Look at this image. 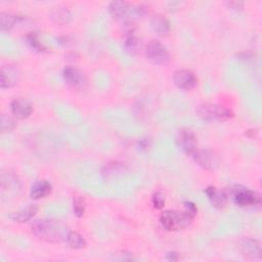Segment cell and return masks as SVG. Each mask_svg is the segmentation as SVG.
Segmentation results:
<instances>
[{
  "label": "cell",
  "mask_w": 262,
  "mask_h": 262,
  "mask_svg": "<svg viewBox=\"0 0 262 262\" xmlns=\"http://www.w3.org/2000/svg\"><path fill=\"white\" fill-rule=\"evenodd\" d=\"M31 229L35 237L53 244L65 241L69 233L62 222L52 219L35 220L32 223Z\"/></svg>",
  "instance_id": "cell-1"
},
{
  "label": "cell",
  "mask_w": 262,
  "mask_h": 262,
  "mask_svg": "<svg viewBox=\"0 0 262 262\" xmlns=\"http://www.w3.org/2000/svg\"><path fill=\"white\" fill-rule=\"evenodd\" d=\"M228 200H232L237 206L242 208H253L261 204L260 195L254 191L241 185H232L224 191Z\"/></svg>",
  "instance_id": "cell-2"
},
{
  "label": "cell",
  "mask_w": 262,
  "mask_h": 262,
  "mask_svg": "<svg viewBox=\"0 0 262 262\" xmlns=\"http://www.w3.org/2000/svg\"><path fill=\"white\" fill-rule=\"evenodd\" d=\"M194 217L184 210V212H179L175 210L165 211L161 217L160 222L162 227L169 232H175L189 227Z\"/></svg>",
  "instance_id": "cell-3"
},
{
  "label": "cell",
  "mask_w": 262,
  "mask_h": 262,
  "mask_svg": "<svg viewBox=\"0 0 262 262\" xmlns=\"http://www.w3.org/2000/svg\"><path fill=\"white\" fill-rule=\"evenodd\" d=\"M198 114L201 118L207 121H224L233 117V112L226 107L213 105V104H205L199 107Z\"/></svg>",
  "instance_id": "cell-4"
},
{
  "label": "cell",
  "mask_w": 262,
  "mask_h": 262,
  "mask_svg": "<svg viewBox=\"0 0 262 262\" xmlns=\"http://www.w3.org/2000/svg\"><path fill=\"white\" fill-rule=\"evenodd\" d=\"M145 55L147 60L157 65H166L170 60L167 47L158 40H152L146 45Z\"/></svg>",
  "instance_id": "cell-5"
},
{
  "label": "cell",
  "mask_w": 262,
  "mask_h": 262,
  "mask_svg": "<svg viewBox=\"0 0 262 262\" xmlns=\"http://www.w3.org/2000/svg\"><path fill=\"white\" fill-rule=\"evenodd\" d=\"M176 143L185 155L192 156L197 149V136L191 129H180L176 136Z\"/></svg>",
  "instance_id": "cell-6"
},
{
  "label": "cell",
  "mask_w": 262,
  "mask_h": 262,
  "mask_svg": "<svg viewBox=\"0 0 262 262\" xmlns=\"http://www.w3.org/2000/svg\"><path fill=\"white\" fill-rule=\"evenodd\" d=\"M173 81L175 85L182 90H192L197 86L198 79L193 71L181 69L174 73Z\"/></svg>",
  "instance_id": "cell-7"
},
{
  "label": "cell",
  "mask_w": 262,
  "mask_h": 262,
  "mask_svg": "<svg viewBox=\"0 0 262 262\" xmlns=\"http://www.w3.org/2000/svg\"><path fill=\"white\" fill-rule=\"evenodd\" d=\"M195 162L206 170H213L217 166V158L213 152L208 149H196L192 155Z\"/></svg>",
  "instance_id": "cell-8"
},
{
  "label": "cell",
  "mask_w": 262,
  "mask_h": 262,
  "mask_svg": "<svg viewBox=\"0 0 262 262\" xmlns=\"http://www.w3.org/2000/svg\"><path fill=\"white\" fill-rule=\"evenodd\" d=\"M63 78L69 86L76 89L83 88L86 82L84 75L78 69L73 67H67L64 69Z\"/></svg>",
  "instance_id": "cell-9"
},
{
  "label": "cell",
  "mask_w": 262,
  "mask_h": 262,
  "mask_svg": "<svg viewBox=\"0 0 262 262\" xmlns=\"http://www.w3.org/2000/svg\"><path fill=\"white\" fill-rule=\"evenodd\" d=\"M11 113L17 119H27L31 116L33 112L32 104L25 99H15L10 104Z\"/></svg>",
  "instance_id": "cell-10"
},
{
  "label": "cell",
  "mask_w": 262,
  "mask_h": 262,
  "mask_svg": "<svg viewBox=\"0 0 262 262\" xmlns=\"http://www.w3.org/2000/svg\"><path fill=\"white\" fill-rule=\"evenodd\" d=\"M242 253L250 259H260L261 258V246L259 242L253 239H244L240 245Z\"/></svg>",
  "instance_id": "cell-11"
},
{
  "label": "cell",
  "mask_w": 262,
  "mask_h": 262,
  "mask_svg": "<svg viewBox=\"0 0 262 262\" xmlns=\"http://www.w3.org/2000/svg\"><path fill=\"white\" fill-rule=\"evenodd\" d=\"M0 76H1L0 86H1L2 89L10 88L14 86L18 81V72L14 67L10 65L3 66L1 68V74H0Z\"/></svg>",
  "instance_id": "cell-12"
},
{
  "label": "cell",
  "mask_w": 262,
  "mask_h": 262,
  "mask_svg": "<svg viewBox=\"0 0 262 262\" xmlns=\"http://www.w3.org/2000/svg\"><path fill=\"white\" fill-rule=\"evenodd\" d=\"M52 186L51 183L47 180H39L36 181L31 188L30 197L33 200H40L46 198L51 194Z\"/></svg>",
  "instance_id": "cell-13"
},
{
  "label": "cell",
  "mask_w": 262,
  "mask_h": 262,
  "mask_svg": "<svg viewBox=\"0 0 262 262\" xmlns=\"http://www.w3.org/2000/svg\"><path fill=\"white\" fill-rule=\"evenodd\" d=\"M205 194L207 195L210 203L215 208L221 209L228 203L227 195L224 194V192L218 191L215 186H208V188L205 190Z\"/></svg>",
  "instance_id": "cell-14"
},
{
  "label": "cell",
  "mask_w": 262,
  "mask_h": 262,
  "mask_svg": "<svg viewBox=\"0 0 262 262\" xmlns=\"http://www.w3.org/2000/svg\"><path fill=\"white\" fill-rule=\"evenodd\" d=\"M130 10V5L126 1H113L109 5V12L116 20H122Z\"/></svg>",
  "instance_id": "cell-15"
},
{
  "label": "cell",
  "mask_w": 262,
  "mask_h": 262,
  "mask_svg": "<svg viewBox=\"0 0 262 262\" xmlns=\"http://www.w3.org/2000/svg\"><path fill=\"white\" fill-rule=\"evenodd\" d=\"M36 213H37V207H36V206L35 205H30V206H27L26 208H23L21 210L11 213L9 215V218L12 219L15 222L23 223V222H27V221L31 220L35 216Z\"/></svg>",
  "instance_id": "cell-16"
},
{
  "label": "cell",
  "mask_w": 262,
  "mask_h": 262,
  "mask_svg": "<svg viewBox=\"0 0 262 262\" xmlns=\"http://www.w3.org/2000/svg\"><path fill=\"white\" fill-rule=\"evenodd\" d=\"M152 29L159 35H165L170 31V23L161 14L154 15L151 20Z\"/></svg>",
  "instance_id": "cell-17"
},
{
  "label": "cell",
  "mask_w": 262,
  "mask_h": 262,
  "mask_svg": "<svg viewBox=\"0 0 262 262\" xmlns=\"http://www.w3.org/2000/svg\"><path fill=\"white\" fill-rule=\"evenodd\" d=\"M139 46H140L139 39L136 36L134 30L133 29L129 30L125 36V40H124V47L126 51H128L129 53H136Z\"/></svg>",
  "instance_id": "cell-18"
},
{
  "label": "cell",
  "mask_w": 262,
  "mask_h": 262,
  "mask_svg": "<svg viewBox=\"0 0 262 262\" xmlns=\"http://www.w3.org/2000/svg\"><path fill=\"white\" fill-rule=\"evenodd\" d=\"M51 21L57 25H67L71 20V12L66 7H57L51 14Z\"/></svg>",
  "instance_id": "cell-19"
},
{
  "label": "cell",
  "mask_w": 262,
  "mask_h": 262,
  "mask_svg": "<svg viewBox=\"0 0 262 262\" xmlns=\"http://www.w3.org/2000/svg\"><path fill=\"white\" fill-rule=\"evenodd\" d=\"M20 20V16L7 12H1L0 13V28L3 32L10 31Z\"/></svg>",
  "instance_id": "cell-20"
},
{
  "label": "cell",
  "mask_w": 262,
  "mask_h": 262,
  "mask_svg": "<svg viewBox=\"0 0 262 262\" xmlns=\"http://www.w3.org/2000/svg\"><path fill=\"white\" fill-rule=\"evenodd\" d=\"M124 171H125V167L122 163L112 162L105 165L102 170V174L105 178H110V177H114L118 174H122V172Z\"/></svg>",
  "instance_id": "cell-21"
},
{
  "label": "cell",
  "mask_w": 262,
  "mask_h": 262,
  "mask_svg": "<svg viewBox=\"0 0 262 262\" xmlns=\"http://www.w3.org/2000/svg\"><path fill=\"white\" fill-rule=\"evenodd\" d=\"M66 241L68 245L73 249H82L86 247L85 239L76 232H69Z\"/></svg>",
  "instance_id": "cell-22"
},
{
  "label": "cell",
  "mask_w": 262,
  "mask_h": 262,
  "mask_svg": "<svg viewBox=\"0 0 262 262\" xmlns=\"http://www.w3.org/2000/svg\"><path fill=\"white\" fill-rule=\"evenodd\" d=\"M17 189H20V181L17 180V178L14 175L7 174L6 176H2V190H7L9 192L15 191Z\"/></svg>",
  "instance_id": "cell-23"
},
{
  "label": "cell",
  "mask_w": 262,
  "mask_h": 262,
  "mask_svg": "<svg viewBox=\"0 0 262 262\" xmlns=\"http://www.w3.org/2000/svg\"><path fill=\"white\" fill-rule=\"evenodd\" d=\"M85 201L82 197H75L74 201H73V210H74V214L76 215L77 217H82L85 213Z\"/></svg>",
  "instance_id": "cell-24"
},
{
  "label": "cell",
  "mask_w": 262,
  "mask_h": 262,
  "mask_svg": "<svg viewBox=\"0 0 262 262\" xmlns=\"http://www.w3.org/2000/svg\"><path fill=\"white\" fill-rule=\"evenodd\" d=\"M27 41L30 44L32 48H34L37 51H46V47L39 41L38 39V35L36 33H30L27 36Z\"/></svg>",
  "instance_id": "cell-25"
},
{
  "label": "cell",
  "mask_w": 262,
  "mask_h": 262,
  "mask_svg": "<svg viewBox=\"0 0 262 262\" xmlns=\"http://www.w3.org/2000/svg\"><path fill=\"white\" fill-rule=\"evenodd\" d=\"M0 125H1L2 132H9V131L13 130L16 127L15 121L5 114L1 115V123H0Z\"/></svg>",
  "instance_id": "cell-26"
},
{
  "label": "cell",
  "mask_w": 262,
  "mask_h": 262,
  "mask_svg": "<svg viewBox=\"0 0 262 262\" xmlns=\"http://www.w3.org/2000/svg\"><path fill=\"white\" fill-rule=\"evenodd\" d=\"M152 203H153L154 208H156L158 210L163 209L164 206H165V198L161 193H156L152 197Z\"/></svg>",
  "instance_id": "cell-27"
},
{
  "label": "cell",
  "mask_w": 262,
  "mask_h": 262,
  "mask_svg": "<svg viewBox=\"0 0 262 262\" xmlns=\"http://www.w3.org/2000/svg\"><path fill=\"white\" fill-rule=\"evenodd\" d=\"M129 11L131 12V14H132L133 16L140 17V16L145 14L146 9H145V6H143V5H136V6L131 7Z\"/></svg>",
  "instance_id": "cell-28"
},
{
  "label": "cell",
  "mask_w": 262,
  "mask_h": 262,
  "mask_svg": "<svg viewBox=\"0 0 262 262\" xmlns=\"http://www.w3.org/2000/svg\"><path fill=\"white\" fill-rule=\"evenodd\" d=\"M184 206H185V211L195 218V216L197 215V212H198L197 206L192 202H186Z\"/></svg>",
  "instance_id": "cell-29"
},
{
  "label": "cell",
  "mask_w": 262,
  "mask_h": 262,
  "mask_svg": "<svg viewBox=\"0 0 262 262\" xmlns=\"http://www.w3.org/2000/svg\"><path fill=\"white\" fill-rule=\"evenodd\" d=\"M178 258H179V255L176 252H169V253H167V255H166V259L169 260V261H176V260H178Z\"/></svg>",
  "instance_id": "cell-30"
},
{
  "label": "cell",
  "mask_w": 262,
  "mask_h": 262,
  "mask_svg": "<svg viewBox=\"0 0 262 262\" xmlns=\"http://www.w3.org/2000/svg\"><path fill=\"white\" fill-rule=\"evenodd\" d=\"M229 5L233 8V9H240L239 7L243 6V3H240V2H231L229 3Z\"/></svg>",
  "instance_id": "cell-31"
},
{
  "label": "cell",
  "mask_w": 262,
  "mask_h": 262,
  "mask_svg": "<svg viewBox=\"0 0 262 262\" xmlns=\"http://www.w3.org/2000/svg\"><path fill=\"white\" fill-rule=\"evenodd\" d=\"M139 146H140V148L146 149V148L148 147V142H147L146 140H141V141L139 142Z\"/></svg>",
  "instance_id": "cell-32"
}]
</instances>
